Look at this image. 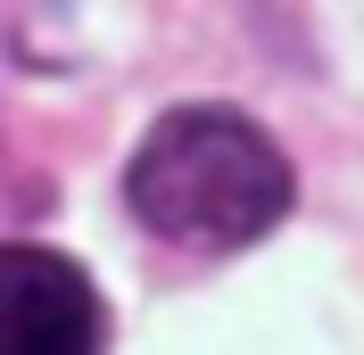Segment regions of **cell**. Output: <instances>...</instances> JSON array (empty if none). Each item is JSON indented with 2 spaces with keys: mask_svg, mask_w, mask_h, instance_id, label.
I'll return each instance as SVG.
<instances>
[{
  "mask_svg": "<svg viewBox=\"0 0 364 355\" xmlns=\"http://www.w3.org/2000/svg\"><path fill=\"white\" fill-rule=\"evenodd\" d=\"M290 157L240 108L191 99L141 133L124 165V207L174 248H249L290 215Z\"/></svg>",
  "mask_w": 364,
  "mask_h": 355,
  "instance_id": "1",
  "label": "cell"
},
{
  "mask_svg": "<svg viewBox=\"0 0 364 355\" xmlns=\"http://www.w3.org/2000/svg\"><path fill=\"white\" fill-rule=\"evenodd\" d=\"M108 306L75 256L58 248H0V355H100Z\"/></svg>",
  "mask_w": 364,
  "mask_h": 355,
  "instance_id": "2",
  "label": "cell"
}]
</instances>
